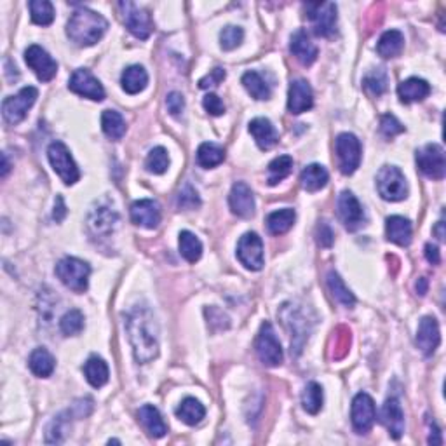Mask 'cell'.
Returning <instances> with one entry per match:
<instances>
[{
  "label": "cell",
  "mask_w": 446,
  "mask_h": 446,
  "mask_svg": "<svg viewBox=\"0 0 446 446\" xmlns=\"http://www.w3.org/2000/svg\"><path fill=\"white\" fill-rule=\"evenodd\" d=\"M126 329L134 359L141 365L153 361L159 354V326L153 314L147 307H134L126 316Z\"/></svg>",
  "instance_id": "obj_1"
},
{
  "label": "cell",
  "mask_w": 446,
  "mask_h": 446,
  "mask_svg": "<svg viewBox=\"0 0 446 446\" xmlns=\"http://www.w3.org/2000/svg\"><path fill=\"white\" fill-rule=\"evenodd\" d=\"M108 28V21L103 16L91 9L81 7L72 14V18L66 23V35L77 46L89 47L105 35Z\"/></svg>",
  "instance_id": "obj_2"
},
{
  "label": "cell",
  "mask_w": 446,
  "mask_h": 446,
  "mask_svg": "<svg viewBox=\"0 0 446 446\" xmlns=\"http://www.w3.org/2000/svg\"><path fill=\"white\" fill-rule=\"evenodd\" d=\"M89 274H91L89 264H86V262L74 257L63 258V260H59L58 265H56V276H58V279L61 281L69 290L75 291V293H84V291L88 290Z\"/></svg>",
  "instance_id": "obj_3"
},
{
  "label": "cell",
  "mask_w": 446,
  "mask_h": 446,
  "mask_svg": "<svg viewBox=\"0 0 446 446\" xmlns=\"http://www.w3.org/2000/svg\"><path fill=\"white\" fill-rule=\"evenodd\" d=\"M281 319H283L284 326H286L291 333V352H295V354L298 356L300 352H302L303 344L309 339V317H307L303 309L291 305V303H286V305H283V309H281Z\"/></svg>",
  "instance_id": "obj_4"
},
{
  "label": "cell",
  "mask_w": 446,
  "mask_h": 446,
  "mask_svg": "<svg viewBox=\"0 0 446 446\" xmlns=\"http://www.w3.org/2000/svg\"><path fill=\"white\" fill-rule=\"evenodd\" d=\"M47 159H49L54 173L66 183V185H74L81 178L78 168L75 164L72 153L69 147L63 141H52L47 148Z\"/></svg>",
  "instance_id": "obj_5"
},
{
  "label": "cell",
  "mask_w": 446,
  "mask_h": 446,
  "mask_svg": "<svg viewBox=\"0 0 446 446\" xmlns=\"http://www.w3.org/2000/svg\"><path fill=\"white\" fill-rule=\"evenodd\" d=\"M377 189L382 199L391 202L403 201L408 196V183L404 175L394 166H384L377 175Z\"/></svg>",
  "instance_id": "obj_6"
},
{
  "label": "cell",
  "mask_w": 446,
  "mask_h": 446,
  "mask_svg": "<svg viewBox=\"0 0 446 446\" xmlns=\"http://www.w3.org/2000/svg\"><path fill=\"white\" fill-rule=\"evenodd\" d=\"M37 98H39V91L32 86L21 89L18 95L7 96L2 101V115L9 124H20L26 117L30 108L33 107Z\"/></svg>",
  "instance_id": "obj_7"
},
{
  "label": "cell",
  "mask_w": 446,
  "mask_h": 446,
  "mask_svg": "<svg viewBox=\"0 0 446 446\" xmlns=\"http://www.w3.org/2000/svg\"><path fill=\"white\" fill-rule=\"evenodd\" d=\"M339 168L344 175H352L361 164V143L352 133L339 134L335 141Z\"/></svg>",
  "instance_id": "obj_8"
},
{
  "label": "cell",
  "mask_w": 446,
  "mask_h": 446,
  "mask_svg": "<svg viewBox=\"0 0 446 446\" xmlns=\"http://www.w3.org/2000/svg\"><path fill=\"white\" fill-rule=\"evenodd\" d=\"M257 354L265 366H279L283 363V348L271 322H264L257 339Z\"/></svg>",
  "instance_id": "obj_9"
},
{
  "label": "cell",
  "mask_w": 446,
  "mask_h": 446,
  "mask_svg": "<svg viewBox=\"0 0 446 446\" xmlns=\"http://www.w3.org/2000/svg\"><path fill=\"white\" fill-rule=\"evenodd\" d=\"M307 18L312 23V30L317 37H329L336 26V6L333 2L307 4Z\"/></svg>",
  "instance_id": "obj_10"
},
{
  "label": "cell",
  "mask_w": 446,
  "mask_h": 446,
  "mask_svg": "<svg viewBox=\"0 0 446 446\" xmlns=\"http://www.w3.org/2000/svg\"><path fill=\"white\" fill-rule=\"evenodd\" d=\"M418 170L430 180H443L446 175V159L443 147L436 143H427L417 152Z\"/></svg>",
  "instance_id": "obj_11"
},
{
  "label": "cell",
  "mask_w": 446,
  "mask_h": 446,
  "mask_svg": "<svg viewBox=\"0 0 446 446\" xmlns=\"http://www.w3.org/2000/svg\"><path fill=\"white\" fill-rule=\"evenodd\" d=\"M237 258L248 271H262L264 267V241L257 232H248L239 239Z\"/></svg>",
  "instance_id": "obj_12"
},
{
  "label": "cell",
  "mask_w": 446,
  "mask_h": 446,
  "mask_svg": "<svg viewBox=\"0 0 446 446\" xmlns=\"http://www.w3.org/2000/svg\"><path fill=\"white\" fill-rule=\"evenodd\" d=\"M119 7L122 9V18H124L126 28L133 33L136 39L147 40L152 33L153 25L150 20V14L145 9L134 6L133 2H121Z\"/></svg>",
  "instance_id": "obj_13"
},
{
  "label": "cell",
  "mask_w": 446,
  "mask_h": 446,
  "mask_svg": "<svg viewBox=\"0 0 446 446\" xmlns=\"http://www.w3.org/2000/svg\"><path fill=\"white\" fill-rule=\"evenodd\" d=\"M352 427L358 434H366L373 427L375 418H377V410L375 403L366 392H359L352 401Z\"/></svg>",
  "instance_id": "obj_14"
},
{
  "label": "cell",
  "mask_w": 446,
  "mask_h": 446,
  "mask_svg": "<svg viewBox=\"0 0 446 446\" xmlns=\"http://www.w3.org/2000/svg\"><path fill=\"white\" fill-rule=\"evenodd\" d=\"M25 61L35 72L39 81L42 82L52 81L56 72H58V63L52 59L49 52L42 49L40 46H37V44H33V46H30L25 51Z\"/></svg>",
  "instance_id": "obj_15"
},
{
  "label": "cell",
  "mask_w": 446,
  "mask_h": 446,
  "mask_svg": "<svg viewBox=\"0 0 446 446\" xmlns=\"http://www.w3.org/2000/svg\"><path fill=\"white\" fill-rule=\"evenodd\" d=\"M69 88H70V91L75 93V95L84 96V98L95 100V101L105 100V89H103V86H101V82L86 69L75 70V72L72 74V77H70Z\"/></svg>",
  "instance_id": "obj_16"
},
{
  "label": "cell",
  "mask_w": 446,
  "mask_h": 446,
  "mask_svg": "<svg viewBox=\"0 0 446 446\" xmlns=\"http://www.w3.org/2000/svg\"><path fill=\"white\" fill-rule=\"evenodd\" d=\"M339 216L342 223L346 225L347 230H356L365 222V211L359 204L358 197L348 190H344L339 197Z\"/></svg>",
  "instance_id": "obj_17"
},
{
  "label": "cell",
  "mask_w": 446,
  "mask_h": 446,
  "mask_svg": "<svg viewBox=\"0 0 446 446\" xmlns=\"http://www.w3.org/2000/svg\"><path fill=\"white\" fill-rule=\"evenodd\" d=\"M228 204L232 213L241 218H251L254 215V196L245 182L234 183L228 196Z\"/></svg>",
  "instance_id": "obj_18"
},
{
  "label": "cell",
  "mask_w": 446,
  "mask_h": 446,
  "mask_svg": "<svg viewBox=\"0 0 446 446\" xmlns=\"http://www.w3.org/2000/svg\"><path fill=\"white\" fill-rule=\"evenodd\" d=\"M117 220V211L110 204H98L89 213L88 225L95 235H110Z\"/></svg>",
  "instance_id": "obj_19"
},
{
  "label": "cell",
  "mask_w": 446,
  "mask_h": 446,
  "mask_svg": "<svg viewBox=\"0 0 446 446\" xmlns=\"http://www.w3.org/2000/svg\"><path fill=\"white\" fill-rule=\"evenodd\" d=\"M314 105V95L312 88L309 86V82L302 81H293L290 86V93H288V110L291 114L300 115L303 112L310 110Z\"/></svg>",
  "instance_id": "obj_20"
},
{
  "label": "cell",
  "mask_w": 446,
  "mask_h": 446,
  "mask_svg": "<svg viewBox=\"0 0 446 446\" xmlns=\"http://www.w3.org/2000/svg\"><path fill=\"white\" fill-rule=\"evenodd\" d=\"M131 220L133 223L145 228H157L160 223V208L152 199H141L131 206Z\"/></svg>",
  "instance_id": "obj_21"
},
{
  "label": "cell",
  "mask_w": 446,
  "mask_h": 446,
  "mask_svg": "<svg viewBox=\"0 0 446 446\" xmlns=\"http://www.w3.org/2000/svg\"><path fill=\"white\" fill-rule=\"evenodd\" d=\"M441 342V335H440V326H438V321L434 317L426 316L422 317L421 324H418V331H417V346L426 356H433L436 352L438 346Z\"/></svg>",
  "instance_id": "obj_22"
},
{
  "label": "cell",
  "mask_w": 446,
  "mask_h": 446,
  "mask_svg": "<svg viewBox=\"0 0 446 446\" xmlns=\"http://www.w3.org/2000/svg\"><path fill=\"white\" fill-rule=\"evenodd\" d=\"M382 423L387 427L389 434H391L394 440H399L404 434V413L403 408H401L399 401L396 397H389L387 401L382 406Z\"/></svg>",
  "instance_id": "obj_23"
},
{
  "label": "cell",
  "mask_w": 446,
  "mask_h": 446,
  "mask_svg": "<svg viewBox=\"0 0 446 446\" xmlns=\"http://www.w3.org/2000/svg\"><path fill=\"white\" fill-rule=\"evenodd\" d=\"M290 51L293 52L295 58H297L298 61L305 66L312 65V63L317 59V47L314 46L309 33H307L303 28L297 30V32L293 33V37H291Z\"/></svg>",
  "instance_id": "obj_24"
},
{
  "label": "cell",
  "mask_w": 446,
  "mask_h": 446,
  "mask_svg": "<svg viewBox=\"0 0 446 446\" xmlns=\"http://www.w3.org/2000/svg\"><path fill=\"white\" fill-rule=\"evenodd\" d=\"M250 133L262 150H271L279 141V133L269 119L257 117L250 122Z\"/></svg>",
  "instance_id": "obj_25"
},
{
  "label": "cell",
  "mask_w": 446,
  "mask_h": 446,
  "mask_svg": "<svg viewBox=\"0 0 446 446\" xmlns=\"http://www.w3.org/2000/svg\"><path fill=\"white\" fill-rule=\"evenodd\" d=\"M397 95L403 103H417L430 95L429 82L418 77H410L397 86Z\"/></svg>",
  "instance_id": "obj_26"
},
{
  "label": "cell",
  "mask_w": 446,
  "mask_h": 446,
  "mask_svg": "<svg viewBox=\"0 0 446 446\" xmlns=\"http://www.w3.org/2000/svg\"><path fill=\"white\" fill-rule=\"evenodd\" d=\"M387 239L397 246H408L411 242V223L404 216H389L385 223Z\"/></svg>",
  "instance_id": "obj_27"
},
{
  "label": "cell",
  "mask_w": 446,
  "mask_h": 446,
  "mask_svg": "<svg viewBox=\"0 0 446 446\" xmlns=\"http://www.w3.org/2000/svg\"><path fill=\"white\" fill-rule=\"evenodd\" d=\"M138 417H140V422L143 423V427L152 438H163L168 433V427L164 423L163 417H160L159 410L155 406H152V404L141 406L140 411H138Z\"/></svg>",
  "instance_id": "obj_28"
},
{
  "label": "cell",
  "mask_w": 446,
  "mask_h": 446,
  "mask_svg": "<svg viewBox=\"0 0 446 446\" xmlns=\"http://www.w3.org/2000/svg\"><path fill=\"white\" fill-rule=\"evenodd\" d=\"M28 366L33 375H37V377H40V378H47V377H51L52 372H54L56 361L47 348L39 347L30 354Z\"/></svg>",
  "instance_id": "obj_29"
},
{
  "label": "cell",
  "mask_w": 446,
  "mask_h": 446,
  "mask_svg": "<svg viewBox=\"0 0 446 446\" xmlns=\"http://www.w3.org/2000/svg\"><path fill=\"white\" fill-rule=\"evenodd\" d=\"M122 89L129 95H138V93L143 91L148 84V74L143 66L133 65L129 69L124 70L121 78Z\"/></svg>",
  "instance_id": "obj_30"
},
{
  "label": "cell",
  "mask_w": 446,
  "mask_h": 446,
  "mask_svg": "<svg viewBox=\"0 0 446 446\" xmlns=\"http://www.w3.org/2000/svg\"><path fill=\"white\" fill-rule=\"evenodd\" d=\"M328 171H326L324 166H321V164H309L302 171L300 182H302V187L307 192H317V190L324 189L326 183H328Z\"/></svg>",
  "instance_id": "obj_31"
},
{
  "label": "cell",
  "mask_w": 446,
  "mask_h": 446,
  "mask_svg": "<svg viewBox=\"0 0 446 446\" xmlns=\"http://www.w3.org/2000/svg\"><path fill=\"white\" fill-rule=\"evenodd\" d=\"M404 47V35L399 30H387L384 35L378 39L377 51L382 58H396L401 54Z\"/></svg>",
  "instance_id": "obj_32"
},
{
  "label": "cell",
  "mask_w": 446,
  "mask_h": 446,
  "mask_svg": "<svg viewBox=\"0 0 446 446\" xmlns=\"http://www.w3.org/2000/svg\"><path fill=\"white\" fill-rule=\"evenodd\" d=\"M297 215L291 208L279 209V211H274L267 216V228L272 235H281L286 234L291 227H293Z\"/></svg>",
  "instance_id": "obj_33"
},
{
  "label": "cell",
  "mask_w": 446,
  "mask_h": 446,
  "mask_svg": "<svg viewBox=\"0 0 446 446\" xmlns=\"http://www.w3.org/2000/svg\"><path fill=\"white\" fill-rule=\"evenodd\" d=\"M242 84H245L246 91L253 96L254 100H269L271 98V84L264 78V75L254 72H246L242 75Z\"/></svg>",
  "instance_id": "obj_34"
},
{
  "label": "cell",
  "mask_w": 446,
  "mask_h": 446,
  "mask_svg": "<svg viewBox=\"0 0 446 446\" xmlns=\"http://www.w3.org/2000/svg\"><path fill=\"white\" fill-rule=\"evenodd\" d=\"M84 375L93 387L100 389L108 382V366L98 356H93L86 361Z\"/></svg>",
  "instance_id": "obj_35"
},
{
  "label": "cell",
  "mask_w": 446,
  "mask_h": 446,
  "mask_svg": "<svg viewBox=\"0 0 446 446\" xmlns=\"http://www.w3.org/2000/svg\"><path fill=\"white\" fill-rule=\"evenodd\" d=\"M176 415L187 426H197L204 418L206 408L199 403L196 397H185L178 406V410H176Z\"/></svg>",
  "instance_id": "obj_36"
},
{
  "label": "cell",
  "mask_w": 446,
  "mask_h": 446,
  "mask_svg": "<svg viewBox=\"0 0 446 446\" xmlns=\"http://www.w3.org/2000/svg\"><path fill=\"white\" fill-rule=\"evenodd\" d=\"M101 129L112 140H121L126 134V121L119 112L105 110L101 114Z\"/></svg>",
  "instance_id": "obj_37"
},
{
  "label": "cell",
  "mask_w": 446,
  "mask_h": 446,
  "mask_svg": "<svg viewBox=\"0 0 446 446\" xmlns=\"http://www.w3.org/2000/svg\"><path fill=\"white\" fill-rule=\"evenodd\" d=\"M326 283H328L329 291H331L333 298H335L336 302L342 303L344 307H348V309L356 305V297L352 295V291L346 286V283H344L342 277H340L339 274L333 272V271L329 272L328 277H326Z\"/></svg>",
  "instance_id": "obj_38"
},
{
  "label": "cell",
  "mask_w": 446,
  "mask_h": 446,
  "mask_svg": "<svg viewBox=\"0 0 446 446\" xmlns=\"http://www.w3.org/2000/svg\"><path fill=\"white\" fill-rule=\"evenodd\" d=\"M225 160V150L215 143H202L197 148V163L199 166L206 168H216Z\"/></svg>",
  "instance_id": "obj_39"
},
{
  "label": "cell",
  "mask_w": 446,
  "mask_h": 446,
  "mask_svg": "<svg viewBox=\"0 0 446 446\" xmlns=\"http://www.w3.org/2000/svg\"><path fill=\"white\" fill-rule=\"evenodd\" d=\"M180 253L190 264H196L202 254L201 241L189 230H183L180 234Z\"/></svg>",
  "instance_id": "obj_40"
},
{
  "label": "cell",
  "mask_w": 446,
  "mask_h": 446,
  "mask_svg": "<svg viewBox=\"0 0 446 446\" xmlns=\"http://www.w3.org/2000/svg\"><path fill=\"white\" fill-rule=\"evenodd\" d=\"M293 170V157L290 155H281L276 157L271 164H269V185H277L279 182H283L284 178H288Z\"/></svg>",
  "instance_id": "obj_41"
},
{
  "label": "cell",
  "mask_w": 446,
  "mask_h": 446,
  "mask_svg": "<svg viewBox=\"0 0 446 446\" xmlns=\"http://www.w3.org/2000/svg\"><path fill=\"white\" fill-rule=\"evenodd\" d=\"M302 404H303V410L310 415H316L319 413L321 408H322V389L319 384L316 382H309L303 389V394H302Z\"/></svg>",
  "instance_id": "obj_42"
},
{
  "label": "cell",
  "mask_w": 446,
  "mask_h": 446,
  "mask_svg": "<svg viewBox=\"0 0 446 446\" xmlns=\"http://www.w3.org/2000/svg\"><path fill=\"white\" fill-rule=\"evenodd\" d=\"M30 14H32V21L35 25L47 26L54 21V7L49 0H32L28 4Z\"/></svg>",
  "instance_id": "obj_43"
},
{
  "label": "cell",
  "mask_w": 446,
  "mask_h": 446,
  "mask_svg": "<svg viewBox=\"0 0 446 446\" xmlns=\"http://www.w3.org/2000/svg\"><path fill=\"white\" fill-rule=\"evenodd\" d=\"M363 86L372 96H382L387 89V72L384 69H375L363 78Z\"/></svg>",
  "instance_id": "obj_44"
},
{
  "label": "cell",
  "mask_w": 446,
  "mask_h": 446,
  "mask_svg": "<svg viewBox=\"0 0 446 446\" xmlns=\"http://www.w3.org/2000/svg\"><path fill=\"white\" fill-rule=\"evenodd\" d=\"M145 166H147V170L153 175L166 173L168 168H170V155H168V150L164 147H155L150 150L147 160H145Z\"/></svg>",
  "instance_id": "obj_45"
},
{
  "label": "cell",
  "mask_w": 446,
  "mask_h": 446,
  "mask_svg": "<svg viewBox=\"0 0 446 446\" xmlns=\"http://www.w3.org/2000/svg\"><path fill=\"white\" fill-rule=\"evenodd\" d=\"M59 329L66 336H75L82 333V329H84V314L77 309L69 310L59 321Z\"/></svg>",
  "instance_id": "obj_46"
},
{
  "label": "cell",
  "mask_w": 446,
  "mask_h": 446,
  "mask_svg": "<svg viewBox=\"0 0 446 446\" xmlns=\"http://www.w3.org/2000/svg\"><path fill=\"white\" fill-rule=\"evenodd\" d=\"M245 39V32H242L241 26H225L220 32V42L225 51H232L239 46Z\"/></svg>",
  "instance_id": "obj_47"
},
{
  "label": "cell",
  "mask_w": 446,
  "mask_h": 446,
  "mask_svg": "<svg viewBox=\"0 0 446 446\" xmlns=\"http://www.w3.org/2000/svg\"><path fill=\"white\" fill-rule=\"evenodd\" d=\"M178 208L180 209H196L201 206V197H199L197 190L194 189L190 183H185L183 189L178 194Z\"/></svg>",
  "instance_id": "obj_48"
},
{
  "label": "cell",
  "mask_w": 446,
  "mask_h": 446,
  "mask_svg": "<svg viewBox=\"0 0 446 446\" xmlns=\"http://www.w3.org/2000/svg\"><path fill=\"white\" fill-rule=\"evenodd\" d=\"M66 429H69V422L63 418V415H59L58 418L51 422V426L47 427V443H61L63 436H65Z\"/></svg>",
  "instance_id": "obj_49"
},
{
  "label": "cell",
  "mask_w": 446,
  "mask_h": 446,
  "mask_svg": "<svg viewBox=\"0 0 446 446\" xmlns=\"http://www.w3.org/2000/svg\"><path fill=\"white\" fill-rule=\"evenodd\" d=\"M380 131H382V134H384V136L394 138L396 134L403 133L404 126L401 124L399 121H397L394 115L385 114V115H382V119H380Z\"/></svg>",
  "instance_id": "obj_50"
},
{
  "label": "cell",
  "mask_w": 446,
  "mask_h": 446,
  "mask_svg": "<svg viewBox=\"0 0 446 446\" xmlns=\"http://www.w3.org/2000/svg\"><path fill=\"white\" fill-rule=\"evenodd\" d=\"M316 241L321 248H331L333 242H335V232L329 227V223L321 222L317 225L316 230Z\"/></svg>",
  "instance_id": "obj_51"
},
{
  "label": "cell",
  "mask_w": 446,
  "mask_h": 446,
  "mask_svg": "<svg viewBox=\"0 0 446 446\" xmlns=\"http://www.w3.org/2000/svg\"><path fill=\"white\" fill-rule=\"evenodd\" d=\"M202 107H204L206 112H209L211 115L225 114L223 101L220 100V96L213 95V93H209V95L204 96V100H202Z\"/></svg>",
  "instance_id": "obj_52"
},
{
  "label": "cell",
  "mask_w": 446,
  "mask_h": 446,
  "mask_svg": "<svg viewBox=\"0 0 446 446\" xmlns=\"http://www.w3.org/2000/svg\"><path fill=\"white\" fill-rule=\"evenodd\" d=\"M225 70L223 69H213L211 72H209L206 77H202L201 81H199V88L201 89H209V88H216V86H220V82L225 78Z\"/></svg>",
  "instance_id": "obj_53"
},
{
  "label": "cell",
  "mask_w": 446,
  "mask_h": 446,
  "mask_svg": "<svg viewBox=\"0 0 446 446\" xmlns=\"http://www.w3.org/2000/svg\"><path fill=\"white\" fill-rule=\"evenodd\" d=\"M166 107L170 110L171 115H180L185 108V98H183L182 93L173 91L166 96Z\"/></svg>",
  "instance_id": "obj_54"
},
{
  "label": "cell",
  "mask_w": 446,
  "mask_h": 446,
  "mask_svg": "<svg viewBox=\"0 0 446 446\" xmlns=\"http://www.w3.org/2000/svg\"><path fill=\"white\" fill-rule=\"evenodd\" d=\"M426 258L429 264L433 265H438L441 262V254H440V250H438V246L434 245H426Z\"/></svg>",
  "instance_id": "obj_55"
},
{
  "label": "cell",
  "mask_w": 446,
  "mask_h": 446,
  "mask_svg": "<svg viewBox=\"0 0 446 446\" xmlns=\"http://www.w3.org/2000/svg\"><path fill=\"white\" fill-rule=\"evenodd\" d=\"M66 215V208L65 202H63V197L58 196L56 197V206H54V220L56 222H61Z\"/></svg>",
  "instance_id": "obj_56"
},
{
  "label": "cell",
  "mask_w": 446,
  "mask_h": 446,
  "mask_svg": "<svg viewBox=\"0 0 446 446\" xmlns=\"http://www.w3.org/2000/svg\"><path fill=\"white\" fill-rule=\"evenodd\" d=\"M429 445H433V446H440V445H443V438H441V430L438 429V426L436 423H430V434H429Z\"/></svg>",
  "instance_id": "obj_57"
},
{
  "label": "cell",
  "mask_w": 446,
  "mask_h": 446,
  "mask_svg": "<svg viewBox=\"0 0 446 446\" xmlns=\"http://www.w3.org/2000/svg\"><path fill=\"white\" fill-rule=\"evenodd\" d=\"M427 286H429V283H427L426 277H421V279L417 281V293L421 295V297L427 293Z\"/></svg>",
  "instance_id": "obj_58"
},
{
  "label": "cell",
  "mask_w": 446,
  "mask_h": 446,
  "mask_svg": "<svg viewBox=\"0 0 446 446\" xmlns=\"http://www.w3.org/2000/svg\"><path fill=\"white\" fill-rule=\"evenodd\" d=\"M434 234L438 235V239H440V241H443L445 239V222L443 220L436 223V227H434Z\"/></svg>",
  "instance_id": "obj_59"
},
{
  "label": "cell",
  "mask_w": 446,
  "mask_h": 446,
  "mask_svg": "<svg viewBox=\"0 0 446 446\" xmlns=\"http://www.w3.org/2000/svg\"><path fill=\"white\" fill-rule=\"evenodd\" d=\"M9 173V163H7V155L4 153V166H2V176H6Z\"/></svg>",
  "instance_id": "obj_60"
}]
</instances>
